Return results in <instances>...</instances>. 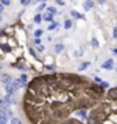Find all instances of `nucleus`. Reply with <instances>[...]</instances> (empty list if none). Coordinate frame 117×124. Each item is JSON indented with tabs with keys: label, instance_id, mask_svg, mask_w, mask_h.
Listing matches in <instances>:
<instances>
[{
	"label": "nucleus",
	"instance_id": "nucleus-1",
	"mask_svg": "<svg viewBox=\"0 0 117 124\" xmlns=\"http://www.w3.org/2000/svg\"><path fill=\"white\" fill-rule=\"evenodd\" d=\"M106 95V90L88 76L52 72L28 83L22 112L29 124H61L79 110H91Z\"/></svg>",
	"mask_w": 117,
	"mask_h": 124
},
{
	"label": "nucleus",
	"instance_id": "nucleus-2",
	"mask_svg": "<svg viewBox=\"0 0 117 124\" xmlns=\"http://www.w3.org/2000/svg\"><path fill=\"white\" fill-rule=\"evenodd\" d=\"M86 124H117V87L108 90L103 99L88 112Z\"/></svg>",
	"mask_w": 117,
	"mask_h": 124
},
{
	"label": "nucleus",
	"instance_id": "nucleus-3",
	"mask_svg": "<svg viewBox=\"0 0 117 124\" xmlns=\"http://www.w3.org/2000/svg\"><path fill=\"white\" fill-rule=\"evenodd\" d=\"M61 124H86V121H83V120H79L77 117H70V119L65 120L62 121Z\"/></svg>",
	"mask_w": 117,
	"mask_h": 124
},
{
	"label": "nucleus",
	"instance_id": "nucleus-4",
	"mask_svg": "<svg viewBox=\"0 0 117 124\" xmlns=\"http://www.w3.org/2000/svg\"><path fill=\"white\" fill-rule=\"evenodd\" d=\"M11 84H13V87L15 88V91H17V90H19V88H22V87H28V85L25 84V83H23V81H22L21 79L14 80V81L11 83Z\"/></svg>",
	"mask_w": 117,
	"mask_h": 124
},
{
	"label": "nucleus",
	"instance_id": "nucleus-5",
	"mask_svg": "<svg viewBox=\"0 0 117 124\" xmlns=\"http://www.w3.org/2000/svg\"><path fill=\"white\" fill-rule=\"evenodd\" d=\"M113 65H114L113 59H108V61H105L103 63H102V69H106V70H112V69H113Z\"/></svg>",
	"mask_w": 117,
	"mask_h": 124
},
{
	"label": "nucleus",
	"instance_id": "nucleus-6",
	"mask_svg": "<svg viewBox=\"0 0 117 124\" xmlns=\"http://www.w3.org/2000/svg\"><path fill=\"white\" fill-rule=\"evenodd\" d=\"M7 119H8V116H7L6 110L0 109V124H7Z\"/></svg>",
	"mask_w": 117,
	"mask_h": 124
},
{
	"label": "nucleus",
	"instance_id": "nucleus-7",
	"mask_svg": "<svg viewBox=\"0 0 117 124\" xmlns=\"http://www.w3.org/2000/svg\"><path fill=\"white\" fill-rule=\"evenodd\" d=\"M4 102L7 105H15L17 103V99L13 97V95H6L4 97Z\"/></svg>",
	"mask_w": 117,
	"mask_h": 124
},
{
	"label": "nucleus",
	"instance_id": "nucleus-8",
	"mask_svg": "<svg viewBox=\"0 0 117 124\" xmlns=\"http://www.w3.org/2000/svg\"><path fill=\"white\" fill-rule=\"evenodd\" d=\"M43 21H47L48 25H50V22L54 23L55 22V21H54V15H52V14H50V13H45L44 15H43Z\"/></svg>",
	"mask_w": 117,
	"mask_h": 124
},
{
	"label": "nucleus",
	"instance_id": "nucleus-9",
	"mask_svg": "<svg viewBox=\"0 0 117 124\" xmlns=\"http://www.w3.org/2000/svg\"><path fill=\"white\" fill-rule=\"evenodd\" d=\"M0 79H1V81H3V83H6V85H7V84H11V83H13V80H11L10 75H7V73H3Z\"/></svg>",
	"mask_w": 117,
	"mask_h": 124
},
{
	"label": "nucleus",
	"instance_id": "nucleus-10",
	"mask_svg": "<svg viewBox=\"0 0 117 124\" xmlns=\"http://www.w3.org/2000/svg\"><path fill=\"white\" fill-rule=\"evenodd\" d=\"M6 93H7V95H13V94L15 93V88L13 87V84H7L6 85Z\"/></svg>",
	"mask_w": 117,
	"mask_h": 124
},
{
	"label": "nucleus",
	"instance_id": "nucleus-11",
	"mask_svg": "<svg viewBox=\"0 0 117 124\" xmlns=\"http://www.w3.org/2000/svg\"><path fill=\"white\" fill-rule=\"evenodd\" d=\"M70 15H72L73 18H76V19H84V15L79 14L77 11H74V10H72V11H70Z\"/></svg>",
	"mask_w": 117,
	"mask_h": 124
},
{
	"label": "nucleus",
	"instance_id": "nucleus-12",
	"mask_svg": "<svg viewBox=\"0 0 117 124\" xmlns=\"http://www.w3.org/2000/svg\"><path fill=\"white\" fill-rule=\"evenodd\" d=\"M76 115L80 116V117H83V121H84V120H87V117H88L87 110H79V112H76Z\"/></svg>",
	"mask_w": 117,
	"mask_h": 124
},
{
	"label": "nucleus",
	"instance_id": "nucleus-13",
	"mask_svg": "<svg viewBox=\"0 0 117 124\" xmlns=\"http://www.w3.org/2000/svg\"><path fill=\"white\" fill-rule=\"evenodd\" d=\"M92 7H94V1H84V10L90 11Z\"/></svg>",
	"mask_w": 117,
	"mask_h": 124
},
{
	"label": "nucleus",
	"instance_id": "nucleus-14",
	"mask_svg": "<svg viewBox=\"0 0 117 124\" xmlns=\"http://www.w3.org/2000/svg\"><path fill=\"white\" fill-rule=\"evenodd\" d=\"M88 66H90V62H83V63H81L80 66H79V70H80V72L86 70V69H87Z\"/></svg>",
	"mask_w": 117,
	"mask_h": 124
},
{
	"label": "nucleus",
	"instance_id": "nucleus-15",
	"mask_svg": "<svg viewBox=\"0 0 117 124\" xmlns=\"http://www.w3.org/2000/svg\"><path fill=\"white\" fill-rule=\"evenodd\" d=\"M62 50H63V44H61V43L55 44V53H57V54H59Z\"/></svg>",
	"mask_w": 117,
	"mask_h": 124
},
{
	"label": "nucleus",
	"instance_id": "nucleus-16",
	"mask_svg": "<svg viewBox=\"0 0 117 124\" xmlns=\"http://www.w3.org/2000/svg\"><path fill=\"white\" fill-rule=\"evenodd\" d=\"M63 28H65V29H70V28H72V21H70V19H66L65 23H63Z\"/></svg>",
	"mask_w": 117,
	"mask_h": 124
},
{
	"label": "nucleus",
	"instance_id": "nucleus-17",
	"mask_svg": "<svg viewBox=\"0 0 117 124\" xmlns=\"http://www.w3.org/2000/svg\"><path fill=\"white\" fill-rule=\"evenodd\" d=\"M36 23H40L41 21H43V15H40V14H37V15H35V19H33Z\"/></svg>",
	"mask_w": 117,
	"mask_h": 124
},
{
	"label": "nucleus",
	"instance_id": "nucleus-18",
	"mask_svg": "<svg viewBox=\"0 0 117 124\" xmlns=\"http://www.w3.org/2000/svg\"><path fill=\"white\" fill-rule=\"evenodd\" d=\"M47 13L55 15V14H57V8H55V7H47Z\"/></svg>",
	"mask_w": 117,
	"mask_h": 124
},
{
	"label": "nucleus",
	"instance_id": "nucleus-19",
	"mask_svg": "<svg viewBox=\"0 0 117 124\" xmlns=\"http://www.w3.org/2000/svg\"><path fill=\"white\" fill-rule=\"evenodd\" d=\"M41 35H43V31H41V29H37V31H35V37H36V39H40Z\"/></svg>",
	"mask_w": 117,
	"mask_h": 124
},
{
	"label": "nucleus",
	"instance_id": "nucleus-20",
	"mask_svg": "<svg viewBox=\"0 0 117 124\" xmlns=\"http://www.w3.org/2000/svg\"><path fill=\"white\" fill-rule=\"evenodd\" d=\"M11 124H22V121H21L18 117H13V119H11Z\"/></svg>",
	"mask_w": 117,
	"mask_h": 124
},
{
	"label": "nucleus",
	"instance_id": "nucleus-21",
	"mask_svg": "<svg viewBox=\"0 0 117 124\" xmlns=\"http://www.w3.org/2000/svg\"><path fill=\"white\" fill-rule=\"evenodd\" d=\"M91 44H92V47H95V48H98V47H99V43H98V40H96V39H92Z\"/></svg>",
	"mask_w": 117,
	"mask_h": 124
},
{
	"label": "nucleus",
	"instance_id": "nucleus-22",
	"mask_svg": "<svg viewBox=\"0 0 117 124\" xmlns=\"http://www.w3.org/2000/svg\"><path fill=\"white\" fill-rule=\"evenodd\" d=\"M21 80H22L23 83L28 85V75H25V73H23V75H21Z\"/></svg>",
	"mask_w": 117,
	"mask_h": 124
},
{
	"label": "nucleus",
	"instance_id": "nucleus-23",
	"mask_svg": "<svg viewBox=\"0 0 117 124\" xmlns=\"http://www.w3.org/2000/svg\"><path fill=\"white\" fill-rule=\"evenodd\" d=\"M101 85H102V88H105L106 91H108V88H109V83H108V81H102Z\"/></svg>",
	"mask_w": 117,
	"mask_h": 124
},
{
	"label": "nucleus",
	"instance_id": "nucleus-24",
	"mask_svg": "<svg viewBox=\"0 0 117 124\" xmlns=\"http://www.w3.org/2000/svg\"><path fill=\"white\" fill-rule=\"evenodd\" d=\"M55 28H57V22L50 23V25H48V31H52V29H55Z\"/></svg>",
	"mask_w": 117,
	"mask_h": 124
},
{
	"label": "nucleus",
	"instance_id": "nucleus-25",
	"mask_svg": "<svg viewBox=\"0 0 117 124\" xmlns=\"http://www.w3.org/2000/svg\"><path fill=\"white\" fill-rule=\"evenodd\" d=\"M1 48L4 50V51H7V53H10V51H11V48H10L7 44H3V46H1Z\"/></svg>",
	"mask_w": 117,
	"mask_h": 124
},
{
	"label": "nucleus",
	"instance_id": "nucleus-26",
	"mask_svg": "<svg viewBox=\"0 0 117 124\" xmlns=\"http://www.w3.org/2000/svg\"><path fill=\"white\" fill-rule=\"evenodd\" d=\"M45 6H47V4H45V3H41V4L39 6V8H37V11H41V10H43V8H45Z\"/></svg>",
	"mask_w": 117,
	"mask_h": 124
},
{
	"label": "nucleus",
	"instance_id": "nucleus-27",
	"mask_svg": "<svg viewBox=\"0 0 117 124\" xmlns=\"http://www.w3.org/2000/svg\"><path fill=\"white\" fill-rule=\"evenodd\" d=\"M35 44H36V46H41V39H35Z\"/></svg>",
	"mask_w": 117,
	"mask_h": 124
},
{
	"label": "nucleus",
	"instance_id": "nucleus-28",
	"mask_svg": "<svg viewBox=\"0 0 117 124\" xmlns=\"http://www.w3.org/2000/svg\"><path fill=\"white\" fill-rule=\"evenodd\" d=\"M0 3H1L3 6H10V1H8V0H3V1H0Z\"/></svg>",
	"mask_w": 117,
	"mask_h": 124
},
{
	"label": "nucleus",
	"instance_id": "nucleus-29",
	"mask_svg": "<svg viewBox=\"0 0 117 124\" xmlns=\"http://www.w3.org/2000/svg\"><path fill=\"white\" fill-rule=\"evenodd\" d=\"M21 4H22V6H29V4H30V1H26V0H23V1H21Z\"/></svg>",
	"mask_w": 117,
	"mask_h": 124
},
{
	"label": "nucleus",
	"instance_id": "nucleus-30",
	"mask_svg": "<svg viewBox=\"0 0 117 124\" xmlns=\"http://www.w3.org/2000/svg\"><path fill=\"white\" fill-rule=\"evenodd\" d=\"M113 37L117 39V28H114V31H113Z\"/></svg>",
	"mask_w": 117,
	"mask_h": 124
},
{
	"label": "nucleus",
	"instance_id": "nucleus-31",
	"mask_svg": "<svg viewBox=\"0 0 117 124\" xmlns=\"http://www.w3.org/2000/svg\"><path fill=\"white\" fill-rule=\"evenodd\" d=\"M37 51H44V47H43V46H37Z\"/></svg>",
	"mask_w": 117,
	"mask_h": 124
},
{
	"label": "nucleus",
	"instance_id": "nucleus-32",
	"mask_svg": "<svg viewBox=\"0 0 117 124\" xmlns=\"http://www.w3.org/2000/svg\"><path fill=\"white\" fill-rule=\"evenodd\" d=\"M45 69H48V70H52V69H54V66H52V65H45Z\"/></svg>",
	"mask_w": 117,
	"mask_h": 124
},
{
	"label": "nucleus",
	"instance_id": "nucleus-33",
	"mask_svg": "<svg viewBox=\"0 0 117 124\" xmlns=\"http://www.w3.org/2000/svg\"><path fill=\"white\" fill-rule=\"evenodd\" d=\"M29 53H30L33 57H36V53H35V50H33V48H29Z\"/></svg>",
	"mask_w": 117,
	"mask_h": 124
},
{
	"label": "nucleus",
	"instance_id": "nucleus-34",
	"mask_svg": "<svg viewBox=\"0 0 117 124\" xmlns=\"http://www.w3.org/2000/svg\"><path fill=\"white\" fill-rule=\"evenodd\" d=\"M3 11H4V6H3L1 3H0V14L3 13Z\"/></svg>",
	"mask_w": 117,
	"mask_h": 124
},
{
	"label": "nucleus",
	"instance_id": "nucleus-35",
	"mask_svg": "<svg viewBox=\"0 0 117 124\" xmlns=\"http://www.w3.org/2000/svg\"><path fill=\"white\" fill-rule=\"evenodd\" d=\"M57 4H58V6H63V4H65V1H61V0H58V1H57Z\"/></svg>",
	"mask_w": 117,
	"mask_h": 124
},
{
	"label": "nucleus",
	"instance_id": "nucleus-36",
	"mask_svg": "<svg viewBox=\"0 0 117 124\" xmlns=\"http://www.w3.org/2000/svg\"><path fill=\"white\" fill-rule=\"evenodd\" d=\"M112 53H113V54H116V55H117V47H116V48H112Z\"/></svg>",
	"mask_w": 117,
	"mask_h": 124
},
{
	"label": "nucleus",
	"instance_id": "nucleus-37",
	"mask_svg": "<svg viewBox=\"0 0 117 124\" xmlns=\"http://www.w3.org/2000/svg\"><path fill=\"white\" fill-rule=\"evenodd\" d=\"M1 21H3V15H1V14H0V22H1Z\"/></svg>",
	"mask_w": 117,
	"mask_h": 124
}]
</instances>
